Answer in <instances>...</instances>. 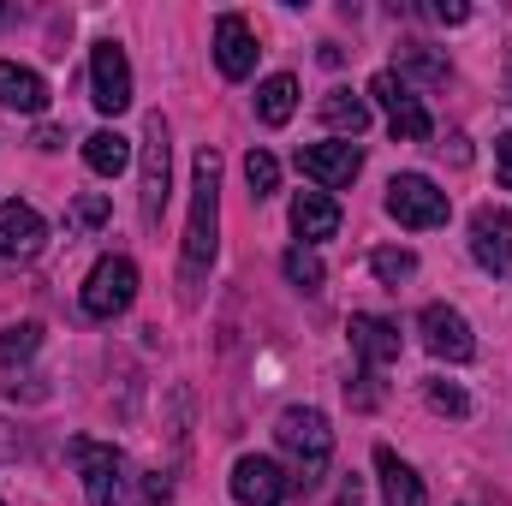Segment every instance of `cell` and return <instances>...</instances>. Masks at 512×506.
<instances>
[{
    "label": "cell",
    "instance_id": "6da1fadb",
    "mask_svg": "<svg viewBox=\"0 0 512 506\" xmlns=\"http://www.w3.org/2000/svg\"><path fill=\"white\" fill-rule=\"evenodd\" d=\"M221 245V149H197V197L185 221V280H203Z\"/></svg>",
    "mask_w": 512,
    "mask_h": 506
},
{
    "label": "cell",
    "instance_id": "7a4b0ae2",
    "mask_svg": "<svg viewBox=\"0 0 512 506\" xmlns=\"http://www.w3.org/2000/svg\"><path fill=\"white\" fill-rule=\"evenodd\" d=\"M274 441L298 459V489H316V477H322V465H328V453H334V429H328V417L316 411V405H286L280 411V423H274Z\"/></svg>",
    "mask_w": 512,
    "mask_h": 506
},
{
    "label": "cell",
    "instance_id": "3957f363",
    "mask_svg": "<svg viewBox=\"0 0 512 506\" xmlns=\"http://www.w3.org/2000/svg\"><path fill=\"white\" fill-rule=\"evenodd\" d=\"M387 215H393L399 227H411V233H423V227H447L453 197H447L435 179H423V173H399V179L387 185Z\"/></svg>",
    "mask_w": 512,
    "mask_h": 506
},
{
    "label": "cell",
    "instance_id": "277c9868",
    "mask_svg": "<svg viewBox=\"0 0 512 506\" xmlns=\"http://www.w3.org/2000/svg\"><path fill=\"white\" fill-rule=\"evenodd\" d=\"M131 298H137V268H131V256H102V262L90 268V280H84V316L114 322V316L131 310Z\"/></svg>",
    "mask_w": 512,
    "mask_h": 506
},
{
    "label": "cell",
    "instance_id": "5b68a950",
    "mask_svg": "<svg viewBox=\"0 0 512 506\" xmlns=\"http://www.w3.org/2000/svg\"><path fill=\"white\" fill-rule=\"evenodd\" d=\"M370 96L382 102V114H387V126H393V137H405V143H429V137H435L429 108L417 102V90H411L399 72H376V78H370Z\"/></svg>",
    "mask_w": 512,
    "mask_h": 506
},
{
    "label": "cell",
    "instance_id": "8992f818",
    "mask_svg": "<svg viewBox=\"0 0 512 506\" xmlns=\"http://www.w3.org/2000/svg\"><path fill=\"white\" fill-rule=\"evenodd\" d=\"M417 334H423V346H429L435 358H447V364H471V358H477V334H471V322H465L453 304H423Z\"/></svg>",
    "mask_w": 512,
    "mask_h": 506
},
{
    "label": "cell",
    "instance_id": "52a82bcc",
    "mask_svg": "<svg viewBox=\"0 0 512 506\" xmlns=\"http://www.w3.org/2000/svg\"><path fill=\"white\" fill-rule=\"evenodd\" d=\"M298 173L316 179V191H346L364 173V149L358 143H304L298 149Z\"/></svg>",
    "mask_w": 512,
    "mask_h": 506
},
{
    "label": "cell",
    "instance_id": "ba28073f",
    "mask_svg": "<svg viewBox=\"0 0 512 506\" xmlns=\"http://www.w3.org/2000/svg\"><path fill=\"white\" fill-rule=\"evenodd\" d=\"M90 102L102 114H126L131 108V66L120 42H96L90 48Z\"/></svg>",
    "mask_w": 512,
    "mask_h": 506
},
{
    "label": "cell",
    "instance_id": "9c48e42d",
    "mask_svg": "<svg viewBox=\"0 0 512 506\" xmlns=\"http://www.w3.org/2000/svg\"><path fill=\"white\" fill-rule=\"evenodd\" d=\"M72 459H78V471H84V501L90 506L120 501V453H114L108 441L78 435V441H72Z\"/></svg>",
    "mask_w": 512,
    "mask_h": 506
},
{
    "label": "cell",
    "instance_id": "30bf717a",
    "mask_svg": "<svg viewBox=\"0 0 512 506\" xmlns=\"http://www.w3.org/2000/svg\"><path fill=\"white\" fill-rule=\"evenodd\" d=\"M286 495H292V477H286L274 459L245 453V459L233 465V501L239 506H280Z\"/></svg>",
    "mask_w": 512,
    "mask_h": 506
},
{
    "label": "cell",
    "instance_id": "8fae6325",
    "mask_svg": "<svg viewBox=\"0 0 512 506\" xmlns=\"http://www.w3.org/2000/svg\"><path fill=\"white\" fill-rule=\"evenodd\" d=\"M471 256H477V268H489L495 280L512 274V215L507 209H477V215H471Z\"/></svg>",
    "mask_w": 512,
    "mask_h": 506
},
{
    "label": "cell",
    "instance_id": "7c38bea8",
    "mask_svg": "<svg viewBox=\"0 0 512 506\" xmlns=\"http://www.w3.org/2000/svg\"><path fill=\"white\" fill-rule=\"evenodd\" d=\"M143 221L155 227L161 221V209H167V120L161 114H149V126H143Z\"/></svg>",
    "mask_w": 512,
    "mask_h": 506
},
{
    "label": "cell",
    "instance_id": "4fadbf2b",
    "mask_svg": "<svg viewBox=\"0 0 512 506\" xmlns=\"http://www.w3.org/2000/svg\"><path fill=\"white\" fill-rule=\"evenodd\" d=\"M48 245V221L30 209V203H0V262H30V256Z\"/></svg>",
    "mask_w": 512,
    "mask_h": 506
},
{
    "label": "cell",
    "instance_id": "5bb4252c",
    "mask_svg": "<svg viewBox=\"0 0 512 506\" xmlns=\"http://www.w3.org/2000/svg\"><path fill=\"white\" fill-rule=\"evenodd\" d=\"M256 36H251V24L239 18V12H221L215 18V66H221V78H251V66H256Z\"/></svg>",
    "mask_w": 512,
    "mask_h": 506
},
{
    "label": "cell",
    "instance_id": "9a60e30c",
    "mask_svg": "<svg viewBox=\"0 0 512 506\" xmlns=\"http://www.w3.org/2000/svg\"><path fill=\"white\" fill-rule=\"evenodd\" d=\"M346 334H352V352L364 358V370H387L399 358V328L387 316H352Z\"/></svg>",
    "mask_w": 512,
    "mask_h": 506
},
{
    "label": "cell",
    "instance_id": "2e32d148",
    "mask_svg": "<svg viewBox=\"0 0 512 506\" xmlns=\"http://www.w3.org/2000/svg\"><path fill=\"white\" fill-rule=\"evenodd\" d=\"M292 233L310 239V245H316V239H334V233H340V203H334L328 191H298V197H292Z\"/></svg>",
    "mask_w": 512,
    "mask_h": 506
},
{
    "label": "cell",
    "instance_id": "e0dca14e",
    "mask_svg": "<svg viewBox=\"0 0 512 506\" xmlns=\"http://www.w3.org/2000/svg\"><path fill=\"white\" fill-rule=\"evenodd\" d=\"M0 108H12V114H42V108H48L42 72H30V66H18V60H0Z\"/></svg>",
    "mask_w": 512,
    "mask_h": 506
},
{
    "label": "cell",
    "instance_id": "ac0fdd59",
    "mask_svg": "<svg viewBox=\"0 0 512 506\" xmlns=\"http://www.w3.org/2000/svg\"><path fill=\"white\" fill-rule=\"evenodd\" d=\"M376 471H382V495L387 506H429V495H423V477L393 453V447H376Z\"/></svg>",
    "mask_w": 512,
    "mask_h": 506
},
{
    "label": "cell",
    "instance_id": "d6986e66",
    "mask_svg": "<svg viewBox=\"0 0 512 506\" xmlns=\"http://www.w3.org/2000/svg\"><path fill=\"white\" fill-rule=\"evenodd\" d=\"M84 167H90L96 179H120V173L131 167V143L120 137V131H108V126L90 131V137H84Z\"/></svg>",
    "mask_w": 512,
    "mask_h": 506
},
{
    "label": "cell",
    "instance_id": "ffe728a7",
    "mask_svg": "<svg viewBox=\"0 0 512 506\" xmlns=\"http://www.w3.org/2000/svg\"><path fill=\"white\" fill-rule=\"evenodd\" d=\"M322 126L340 131V137H364V126H370V102L352 96V90H328V96H322Z\"/></svg>",
    "mask_w": 512,
    "mask_h": 506
},
{
    "label": "cell",
    "instance_id": "44dd1931",
    "mask_svg": "<svg viewBox=\"0 0 512 506\" xmlns=\"http://www.w3.org/2000/svg\"><path fill=\"white\" fill-rule=\"evenodd\" d=\"M292 108H298V78H292V72H274V78L256 90V120H262V126H286Z\"/></svg>",
    "mask_w": 512,
    "mask_h": 506
},
{
    "label": "cell",
    "instance_id": "7402d4cb",
    "mask_svg": "<svg viewBox=\"0 0 512 506\" xmlns=\"http://www.w3.org/2000/svg\"><path fill=\"white\" fill-rule=\"evenodd\" d=\"M405 72H417L423 84H447V60L429 54L423 42H405V48H399V78H405Z\"/></svg>",
    "mask_w": 512,
    "mask_h": 506
},
{
    "label": "cell",
    "instance_id": "603a6c76",
    "mask_svg": "<svg viewBox=\"0 0 512 506\" xmlns=\"http://www.w3.org/2000/svg\"><path fill=\"white\" fill-rule=\"evenodd\" d=\"M36 346H42V328H36V322L0 328V364H6V370H12V364H24V358H36Z\"/></svg>",
    "mask_w": 512,
    "mask_h": 506
},
{
    "label": "cell",
    "instance_id": "cb8c5ba5",
    "mask_svg": "<svg viewBox=\"0 0 512 506\" xmlns=\"http://www.w3.org/2000/svg\"><path fill=\"white\" fill-rule=\"evenodd\" d=\"M423 393H429V405H435L441 417H471V393H465L459 381H441V376H429V381H423Z\"/></svg>",
    "mask_w": 512,
    "mask_h": 506
},
{
    "label": "cell",
    "instance_id": "d4e9b609",
    "mask_svg": "<svg viewBox=\"0 0 512 506\" xmlns=\"http://www.w3.org/2000/svg\"><path fill=\"white\" fill-rule=\"evenodd\" d=\"M245 179H251L256 203H262V197H274V191H280V161H274L268 149H251V155H245Z\"/></svg>",
    "mask_w": 512,
    "mask_h": 506
},
{
    "label": "cell",
    "instance_id": "484cf974",
    "mask_svg": "<svg viewBox=\"0 0 512 506\" xmlns=\"http://www.w3.org/2000/svg\"><path fill=\"white\" fill-rule=\"evenodd\" d=\"M280 268H286V280H292V286H304V292H316V286H322V256L304 251V245H292Z\"/></svg>",
    "mask_w": 512,
    "mask_h": 506
},
{
    "label": "cell",
    "instance_id": "4316f807",
    "mask_svg": "<svg viewBox=\"0 0 512 506\" xmlns=\"http://www.w3.org/2000/svg\"><path fill=\"white\" fill-rule=\"evenodd\" d=\"M370 268H376V280L399 286V280H411V274H417V256H411V251H393V245H382V251H370Z\"/></svg>",
    "mask_w": 512,
    "mask_h": 506
},
{
    "label": "cell",
    "instance_id": "83f0119b",
    "mask_svg": "<svg viewBox=\"0 0 512 506\" xmlns=\"http://www.w3.org/2000/svg\"><path fill=\"white\" fill-rule=\"evenodd\" d=\"M72 221H78V227H102V221H108V197H96V191L78 197V203H72Z\"/></svg>",
    "mask_w": 512,
    "mask_h": 506
},
{
    "label": "cell",
    "instance_id": "f1b7e54d",
    "mask_svg": "<svg viewBox=\"0 0 512 506\" xmlns=\"http://www.w3.org/2000/svg\"><path fill=\"white\" fill-rule=\"evenodd\" d=\"M346 393H352V405H358V411L382 405V387H376V370H364V376H358V387H346Z\"/></svg>",
    "mask_w": 512,
    "mask_h": 506
},
{
    "label": "cell",
    "instance_id": "f546056e",
    "mask_svg": "<svg viewBox=\"0 0 512 506\" xmlns=\"http://www.w3.org/2000/svg\"><path fill=\"white\" fill-rule=\"evenodd\" d=\"M429 12H435L441 24H465V18H471V6H465V0H435Z\"/></svg>",
    "mask_w": 512,
    "mask_h": 506
},
{
    "label": "cell",
    "instance_id": "4dcf8cb0",
    "mask_svg": "<svg viewBox=\"0 0 512 506\" xmlns=\"http://www.w3.org/2000/svg\"><path fill=\"white\" fill-rule=\"evenodd\" d=\"M495 173H501V185L512 191V137H495Z\"/></svg>",
    "mask_w": 512,
    "mask_h": 506
},
{
    "label": "cell",
    "instance_id": "1f68e13d",
    "mask_svg": "<svg viewBox=\"0 0 512 506\" xmlns=\"http://www.w3.org/2000/svg\"><path fill=\"white\" fill-rule=\"evenodd\" d=\"M12 459H18V429L0 417V465H12Z\"/></svg>",
    "mask_w": 512,
    "mask_h": 506
},
{
    "label": "cell",
    "instance_id": "d6a6232c",
    "mask_svg": "<svg viewBox=\"0 0 512 506\" xmlns=\"http://www.w3.org/2000/svg\"><path fill=\"white\" fill-rule=\"evenodd\" d=\"M507 102H512V66H507Z\"/></svg>",
    "mask_w": 512,
    "mask_h": 506
},
{
    "label": "cell",
    "instance_id": "836d02e7",
    "mask_svg": "<svg viewBox=\"0 0 512 506\" xmlns=\"http://www.w3.org/2000/svg\"><path fill=\"white\" fill-rule=\"evenodd\" d=\"M0 18H6V12H0Z\"/></svg>",
    "mask_w": 512,
    "mask_h": 506
}]
</instances>
